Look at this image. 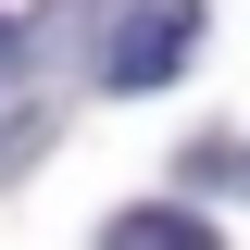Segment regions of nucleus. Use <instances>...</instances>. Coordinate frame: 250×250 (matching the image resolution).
Masks as SVG:
<instances>
[{"label": "nucleus", "mask_w": 250, "mask_h": 250, "mask_svg": "<svg viewBox=\"0 0 250 250\" xmlns=\"http://www.w3.org/2000/svg\"><path fill=\"white\" fill-rule=\"evenodd\" d=\"M13 62H25V25H13V13H0V75H13Z\"/></svg>", "instance_id": "obj_4"}, {"label": "nucleus", "mask_w": 250, "mask_h": 250, "mask_svg": "<svg viewBox=\"0 0 250 250\" xmlns=\"http://www.w3.org/2000/svg\"><path fill=\"white\" fill-rule=\"evenodd\" d=\"M100 250H213V225L163 200V213H113V225H100Z\"/></svg>", "instance_id": "obj_2"}, {"label": "nucleus", "mask_w": 250, "mask_h": 250, "mask_svg": "<svg viewBox=\"0 0 250 250\" xmlns=\"http://www.w3.org/2000/svg\"><path fill=\"white\" fill-rule=\"evenodd\" d=\"M38 138H50V113H13V125H0V175H25V150H38Z\"/></svg>", "instance_id": "obj_3"}, {"label": "nucleus", "mask_w": 250, "mask_h": 250, "mask_svg": "<svg viewBox=\"0 0 250 250\" xmlns=\"http://www.w3.org/2000/svg\"><path fill=\"white\" fill-rule=\"evenodd\" d=\"M200 25H213L200 0H138L125 25L100 38V88H175V62L200 50Z\"/></svg>", "instance_id": "obj_1"}]
</instances>
